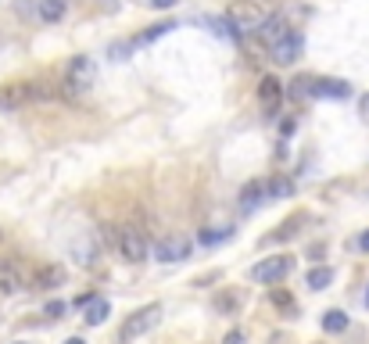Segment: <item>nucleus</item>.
I'll use <instances>...</instances> for the list:
<instances>
[{
  "label": "nucleus",
  "mask_w": 369,
  "mask_h": 344,
  "mask_svg": "<svg viewBox=\"0 0 369 344\" xmlns=\"http://www.w3.org/2000/svg\"><path fill=\"white\" fill-rule=\"evenodd\" d=\"M222 344H248V334L244 330H230L226 337H222Z\"/></svg>",
  "instance_id": "26"
},
{
  "label": "nucleus",
  "mask_w": 369,
  "mask_h": 344,
  "mask_svg": "<svg viewBox=\"0 0 369 344\" xmlns=\"http://www.w3.org/2000/svg\"><path fill=\"white\" fill-rule=\"evenodd\" d=\"M65 83L72 90H90L93 83H97V65H93V58H86V54L72 58L69 69H65Z\"/></svg>",
  "instance_id": "4"
},
{
  "label": "nucleus",
  "mask_w": 369,
  "mask_h": 344,
  "mask_svg": "<svg viewBox=\"0 0 369 344\" xmlns=\"http://www.w3.org/2000/svg\"><path fill=\"white\" fill-rule=\"evenodd\" d=\"M29 101H33L29 83H8V86H0V112H14V108H22Z\"/></svg>",
  "instance_id": "9"
},
{
  "label": "nucleus",
  "mask_w": 369,
  "mask_h": 344,
  "mask_svg": "<svg viewBox=\"0 0 369 344\" xmlns=\"http://www.w3.org/2000/svg\"><path fill=\"white\" fill-rule=\"evenodd\" d=\"M108 312H111L108 298H86V305H83V319H86V326H101V323L108 319Z\"/></svg>",
  "instance_id": "14"
},
{
  "label": "nucleus",
  "mask_w": 369,
  "mask_h": 344,
  "mask_svg": "<svg viewBox=\"0 0 369 344\" xmlns=\"http://www.w3.org/2000/svg\"><path fill=\"white\" fill-rule=\"evenodd\" d=\"M259 104L265 115H276L280 104H283V83L276 79V75H265V79L259 83Z\"/></svg>",
  "instance_id": "7"
},
{
  "label": "nucleus",
  "mask_w": 369,
  "mask_h": 344,
  "mask_svg": "<svg viewBox=\"0 0 369 344\" xmlns=\"http://www.w3.org/2000/svg\"><path fill=\"white\" fill-rule=\"evenodd\" d=\"M187 251H190V244L183 237H165L162 244L154 247L158 262H180V258H187Z\"/></svg>",
  "instance_id": "11"
},
{
  "label": "nucleus",
  "mask_w": 369,
  "mask_h": 344,
  "mask_svg": "<svg viewBox=\"0 0 369 344\" xmlns=\"http://www.w3.org/2000/svg\"><path fill=\"white\" fill-rule=\"evenodd\" d=\"M269 302L276 305V308L283 312L287 319H294V316H298V305H294V298H291V294H287V291H280V287H272V291H269Z\"/></svg>",
  "instance_id": "20"
},
{
  "label": "nucleus",
  "mask_w": 369,
  "mask_h": 344,
  "mask_svg": "<svg viewBox=\"0 0 369 344\" xmlns=\"http://www.w3.org/2000/svg\"><path fill=\"white\" fill-rule=\"evenodd\" d=\"M359 115H362V122H366V126H369V93H366V97L359 101Z\"/></svg>",
  "instance_id": "28"
},
{
  "label": "nucleus",
  "mask_w": 369,
  "mask_h": 344,
  "mask_svg": "<svg viewBox=\"0 0 369 344\" xmlns=\"http://www.w3.org/2000/svg\"><path fill=\"white\" fill-rule=\"evenodd\" d=\"M240 302H244V294H237V291H222V294H215V308L222 312V316H237Z\"/></svg>",
  "instance_id": "21"
},
{
  "label": "nucleus",
  "mask_w": 369,
  "mask_h": 344,
  "mask_svg": "<svg viewBox=\"0 0 369 344\" xmlns=\"http://www.w3.org/2000/svg\"><path fill=\"white\" fill-rule=\"evenodd\" d=\"M151 4H154V8H162V11H165V8H172V4H176V0H151Z\"/></svg>",
  "instance_id": "31"
},
{
  "label": "nucleus",
  "mask_w": 369,
  "mask_h": 344,
  "mask_svg": "<svg viewBox=\"0 0 369 344\" xmlns=\"http://www.w3.org/2000/svg\"><path fill=\"white\" fill-rule=\"evenodd\" d=\"M359 247H362V251L369 255V230H366V233H362V237H359Z\"/></svg>",
  "instance_id": "30"
},
{
  "label": "nucleus",
  "mask_w": 369,
  "mask_h": 344,
  "mask_svg": "<svg viewBox=\"0 0 369 344\" xmlns=\"http://www.w3.org/2000/svg\"><path fill=\"white\" fill-rule=\"evenodd\" d=\"M65 11H69V0H40V4H36V14L47 25L61 22V19H65Z\"/></svg>",
  "instance_id": "16"
},
{
  "label": "nucleus",
  "mask_w": 369,
  "mask_h": 344,
  "mask_svg": "<svg viewBox=\"0 0 369 344\" xmlns=\"http://www.w3.org/2000/svg\"><path fill=\"white\" fill-rule=\"evenodd\" d=\"M301 51H305V36H301V29H291L276 47H272V61L276 65H294V61L301 58Z\"/></svg>",
  "instance_id": "6"
},
{
  "label": "nucleus",
  "mask_w": 369,
  "mask_h": 344,
  "mask_svg": "<svg viewBox=\"0 0 369 344\" xmlns=\"http://www.w3.org/2000/svg\"><path fill=\"white\" fill-rule=\"evenodd\" d=\"M305 223V215H294V219H287V223L276 230V233H272V237H269V244L272 241H287V237H294V233H298V226Z\"/></svg>",
  "instance_id": "24"
},
{
  "label": "nucleus",
  "mask_w": 369,
  "mask_h": 344,
  "mask_svg": "<svg viewBox=\"0 0 369 344\" xmlns=\"http://www.w3.org/2000/svg\"><path fill=\"white\" fill-rule=\"evenodd\" d=\"M305 284H309L312 291H326L333 284V269L330 265H316V269H309V276H305Z\"/></svg>",
  "instance_id": "19"
},
{
  "label": "nucleus",
  "mask_w": 369,
  "mask_h": 344,
  "mask_svg": "<svg viewBox=\"0 0 369 344\" xmlns=\"http://www.w3.org/2000/svg\"><path fill=\"white\" fill-rule=\"evenodd\" d=\"M312 97L344 101V97H351V86L344 79H333V75H319V79H312Z\"/></svg>",
  "instance_id": "8"
},
{
  "label": "nucleus",
  "mask_w": 369,
  "mask_h": 344,
  "mask_svg": "<svg viewBox=\"0 0 369 344\" xmlns=\"http://www.w3.org/2000/svg\"><path fill=\"white\" fill-rule=\"evenodd\" d=\"M226 22L233 29V36L259 33V29L265 25V8L259 4V0H233V4L226 8Z\"/></svg>",
  "instance_id": "1"
},
{
  "label": "nucleus",
  "mask_w": 369,
  "mask_h": 344,
  "mask_svg": "<svg viewBox=\"0 0 369 344\" xmlns=\"http://www.w3.org/2000/svg\"><path fill=\"white\" fill-rule=\"evenodd\" d=\"M65 344H86V341H83V337H69Z\"/></svg>",
  "instance_id": "32"
},
{
  "label": "nucleus",
  "mask_w": 369,
  "mask_h": 344,
  "mask_svg": "<svg viewBox=\"0 0 369 344\" xmlns=\"http://www.w3.org/2000/svg\"><path fill=\"white\" fill-rule=\"evenodd\" d=\"M169 29H176V25H172V22H162V25H151L147 33H143V36H136L133 43H136V47H140V43H151V40H158V36H165Z\"/></svg>",
  "instance_id": "25"
},
{
  "label": "nucleus",
  "mask_w": 369,
  "mask_h": 344,
  "mask_svg": "<svg viewBox=\"0 0 369 344\" xmlns=\"http://www.w3.org/2000/svg\"><path fill=\"white\" fill-rule=\"evenodd\" d=\"M19 291H22V276H19V269H14L11 262L0 258V294H8V298H11V294H19Z\"/></svg>",
  "instance_id": "15"
},
{
  "label": "nucleus",
  "mask_w": 369,
  "mask_h": 344,
  "mask_svg": "<svg viewBox=\"0 0 369 344\" xmlns=\"http://www.w3.org/2000/svg\"><path fill=\"white\" fill-rule=\"evenodd\" d=\"M72 255H75V262H79V265H93V262H97L101 247H97V241H93V233L72 244Z\"/></svg>",
  "instance_id": "17"
},
{
  "label": "nucleus",
  "mask_w": 369,
  "mask_h": 344,
  "mask_svg": "<svg viewBox=\"0 0 369 344\" xmlns=\"http://www.w3.org/2000/svg\"><path fill=\"white\" fill-rule=\"evenodd\" d=\"M294 191H298V183H294V176H272L269 180V197H276V201H283V197H294Z\"/></svg>",
  "instance_id": "18"
},
{
  "label": "nucleus",
  "mask_w": 369,
  "mask_h": 344,
  "mask_svg": "<svg viewBox=\"0 0 369 344\" xmlns=\"http://www.w3.org/2000/svg\"><path fill=\"white\" fill-rule=\"evenodd\" d=\"M287 33H291V25H287V22L280 19V14H272V19H265V25L259 29V36H262V43L269 47V51H272V47H276Z\"/></svg>",
  "instance_id": "13"
},
{
  "label": "nucleus",
  "mask_w": 369,
  "mask_h": 344,
  "mask_svg": "<svg viewBox=\"0 0 369 344\" xmlns=\"http://www.w3.org/2000/svg\"><path fill=\"white\" fill-rule=\"evenodd\" d=\"M115 233H119L115 251L122 258H130V262H143V258H147V237H143L140 223H122V226H115Z\"/></svg>",
  "instance_id": "3"
},
{
  "label": "nucleus",
  "mask_w": 369,
  "mask_h": 344,
  "mask_svg": "<svg viewBox=\"0 0 369 344\" xmlns=\"http://www.w3.org/2000/svg\"><path fill=\"white\" fill-rule=\"evenodd\" d=\"M61 284H65V265H43V269H36V276H33L36 291H58Z\"/></svg>",
  "instance_id": "10"
},
{
  "label": "nucleus",
  "mask_w": 369,
  "mask_h": 344,
  "mask_svg": "<svg viewBox=\"0 0 369 344\" xmlns=\"http://www.w3.org/2000/svg\"><path fill=\"white\" fill-rule=\"evenodd\" d=\"M14 344H25V341H14Z\"/></svg>",
  "instance_id": "34"
},
{
  "label": "nucleus",
  "mask_w": 369,
  "mask_h": 344,
  "mask_svg": "<svg viewBox=\"0 0 369 344\" xmlns=\"http://www.w3.org/2000/svg\"><path fill=\"white\" fill-rule=\"evenodd\" d=\"M158 323H162V305H143V308H136L133 316L122 323L119 344H133V341H140L143 334H151Z\"/></svg>",
  "instance_id": "2"
},
{
  "label": "nucleus",
  "mask_w": 369,
  "mask_h": 344,
  "mask_svg": "<svg viewBox=\"0 0 369 344\" xmlns=\"http://www.w3.org/2000/svg\"><path fill=\"white\" fill-rule=\"evenodd\" d=\"M269 197V183H262V180H251L244 191H240V208L244 212H254L262 205V201Z\"/></svg>",
  "instance_id": "12"
},
{
  "label": "nucleus",
  "mask_w": 369,
  "mask_h": 344,
  "mask_svg": "<svg viewBox=\"0 0 369 344\" xmlns=\"http://www.w3.org/2000/svg\"><path fill=\"white\" fill-rule=\"evenodd\" d=\"M230 233H233L230 226H204V230L198 233V241H201L204 247H212V244H219V241H226Z\"/></svg>",
  "instance_id": "22"
},
{
  "label": "nucleus",
  "mask_w": 369,
  "mask_h": 344,
  "mask_svg": "<svg viewBox=\"0 0 369 344\" xmlns=\"http://www.w3.org/2000/svg\"><path fill=\"white\" fill-rule=\"evenodd\" d=\"M323 330L326 334H341V330H348V316L341 308H330L326 316H323Z\"/></svg>",
  "instance_id": "23"
},
{
  "label": "nucleus",
  "mask_w": 369,
  "mask_h": 344,
  "mask_svg": "<svg viewBox=\"0 0 369 344\" xmlns=\"http://www.w3.org/2000/svg\"><path fill=\"white\" fill-rule=\"evenodd\" d=\"M294 130H298V122H294V119H287V122H283V136H291Z\"/></svg>",
  "instance_id": "29"
},
{
  "label": "nucleus",
  "mask_w": 369,
  "mask_h": 344,
  "mask_svg": "<svg viewBox=\"0 0 369 344\" xmlns=\"http://www.w3.org/2000/svg\"><path fill=\"white\" fill-rule=\"evenodd\" d=\"M291 269H294V258L291 255H272V258H262L259 265H254L251 276L259 280V284H280Z\"/></svg>",
  "instance_id": "5"
},
{
  "label": "nucleus",
  "mask_w": 369,
  "mask_h": 344,
  "mask_svg": "<svg viewBox=\"0 0 369 344\" xmlns=\"http://www.w3.org/2000/svg\"><path fill=\"white\" fill-rule=\"evenodd\" d=\"M366 308H369V291H366Z\"/></svg>",
  "instance_id": "33"
},
{
  "label": "nucleus",
  "mask_w": 369,
  "mask_h": 344,
  "mask_svg": "<svg viewBox=\"0 0 369 344\" xmlns=\"http://www.w3.org/2000/svg\"><path fill=\"white\" fill-rule=\"evenodd\" d=\"M43 312H47V316H51V319H58L61 312H65V302H51V305H47Z\"/></svg>",
  "instance_id": "27"
}]
</instances>
